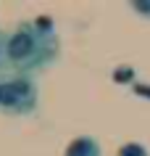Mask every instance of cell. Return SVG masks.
Instances as JSON below:
<instances>
[{
	"label": "cell",
	"instance_id": "cell-1",
	"mask_svg": "<svg viewBox=\"0 0 150 156\" xmlns=\"http://www.w3.org/2000/svg\"><path fill=\"white\" fill-rule=\"evenodd\" d=\"M58 56H61L58 34H40L32 21H21L13 32H8V42H5L8 72L34 77V74L45 72L48 66H53L58 61Z\"/></svg>",
	"mask_w": 150,
	"mask_h": 156
},
{
	"label": "cell",
	"instance_id": "cell-2",
	"mask_svg": "<svg viewBox=\"0 0 150 156\" xmlns=\"http://www.w3.org/2000/svg\"><path fill=\"white\" fill-rule=\"evenodd\" d=\"M40 106V87L34 77L8 74L0 77V111L5 116H29Z\"/></svg>",
	"mask_w": 150,
	"mask_h": 156
},
{
	"label": "cell",
	"instance_id": "cell-3",
	"mask_svg": "<svg viewBox=\"0 0 150 156\" xmlns=\"http://www.w3.org/2000/svg\"><path fill=\"white\" fill-rule=\"evenodd\" d=\"M63 156H103V151H100V143L95 138L79 135V138H74L66 146V154Z\"/></svg>",
	"mask_w": 150,
	"mask_h": 156
},
{
	"label": "cell",
	"instance_id": "cell-4",
	"mask_svg": "<svg viewBox=\"0 0 150 156\" xmlns=\"http://www.w3.org/2000/svg\"><path fill=\"white\" fill-rule=\"evenodd\" d=\"M111 80L116 85H129V87H132V85L137 82V72H134L132 66H116V69L111 72Z\"/></svg>",
	"mask_w": 150,
	"mask_h": 156
},
{
	"label": "cell",
	"instance_id": "cell-5",
	"mask_svg": "<svg viewBox=\"0 0 150 156\" xmlns=\"http://www.w3.org/2000/svg\"><path fill=\"white\" fill-rule=\"evenodd\" d=\"M32 24L40 34H55V21L50 16H37V19H32Z\"/></svg>",
	"mask_w": 150,
	"mask_h": 156
},
{
	"label": "cell",
	"instance_id": "cell-6",
	"mask_svg": "<svg viewBox=\"0 0 150 156\" xmlns=\"http://www.w3.org/2000/svg\"><path fill=\"white\" fill-rule=\"evenodd\" d=\"M116 156H150L148 148L142 146V143H124V146L118 148Z\"/></svg>",
	"mask_w": 150,
	"mask_h": 156
},
{
	"label": "cell",
	"instance_id": "cell-7",
	"mask_svg": "<svg viewBox=\"0 0 150 156\" xmlns=\"http://www.w3.org/2000/svg\"><path fill=\"white\" fill-rule=\"evenodd\" d=\"M129 8H132L134 13H140V16L150 19V0H132V3H129Z\"/></svg>",
	"mask_w": 150,
	"mask_h": 156
},
{
	"label": "cell",
	"instance_id": "cell-8",
	"mask_svg": "<svg viewBox=\"0 0 150 156\" xmlns=\"http://www.w3.org/2000/svg\"><path fill=\"white\" fill-rule=\"evenodd\" d=\"M5 42H8V34L0 29V74L8 69V64H5Z\"/></svg>",
	"mask_w": 150,
	"mask_h": 156
},
{
	"label": "cell",
	"instance_id": "cell-9",
	"mask_svg": "<svg viewBox=\"0 0 150 156\" xmlns=\"http://www.w3.org/2000/svg\"><path fill=\"white\" fill-rule=\"evenodd\" d=\"M132 93L140 95V98H150V85L148 82H134L132 85Z\"/></svg>",
	"mask_w": 150,
	"mask_h": 156
}]
</instances>
